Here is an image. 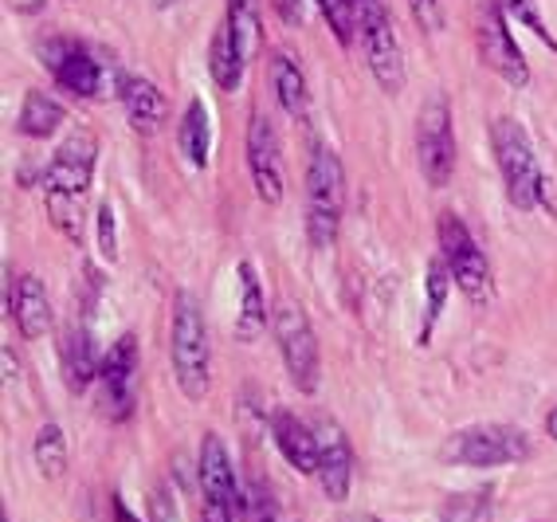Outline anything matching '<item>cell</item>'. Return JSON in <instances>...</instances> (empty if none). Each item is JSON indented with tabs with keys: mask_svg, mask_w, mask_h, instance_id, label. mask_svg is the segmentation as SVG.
Segmentation results:
<instances>
[{
	"mask_svg": "<svg viewBox=\"0 0 557 522\" xmlns=\"http://www.w3.org/2000/svg\"><path fill=\"white\" fill-rule=\"evenodd\" d=\"M338 522H385V519H373V514H358V511H349V514H342Z\"/></svg>",
	"mask_w": 557,
	"mask_h": 522,
	"instance_id": "37",
	"label": "cell"
},
{
	"mask_svg": "<svg viewBox=\"0 0 557 522\" xmlns=\"http://www.w3.org/2000/svg\"><path fill=\"white\" fill-rule=\"evenodd\" d=\"M99 165V141L90 130H75L44 170V197H87Z\"/></svg>",
	"mask_w": 557,
	"mask_h": 522,
	"instance_id": "10",
	"label": "cell"
},
{
	"mask_svg": "<svg viewBox=\"0 0 557 522\" xmlns=\"http://www.w3.org/2000/svg\"><path fill=\"white\" fill-rule=\"evenodd\" d=\"M9 319L16 322V331L24 338H44L51 326V302L48 291H44V283L36 275H21V279H12L9 275Z\"/></svg>",
	"mask_w": 557,
	"mask_h": 522,
	"instance_id": "18",
	"label": "cell"
},
{
	"mask_svg": "<svg viewBox=\"0 0 557 522\" xmlns=\"http://www.w3.org/2000/svg\"><path fill=\"white\" fill-rule=\"evenodd\" d=\"M491 146H495L498 173H503V189H507V201L518 212H530L542 201V165L534 158V146H530L527 130L518 126L515 119H495L491 126Z\"/></svg>",
	"mask_w": 557,
	"mask_h": 522,
	"instance_id": "3",
	"label": "cell"
},
{
	"mask_svg": "<svg viewBox=\"0 0 557 522\" xmlns=\"http://www.w3.org/2000/svg\"><path fill=\"white\" fill-rule=\"evenodd\" d=\"M224 28L232 32V40L239 44V51L256 55L259 48V0H228V12H224Z\"/></svg>",
	"mask_w": 557,
	"mask_h": 522,
	"instance_id": "27",
	"label": "cell"
},
{
	"mask_svg": "<svg viewBox=\"0 0 557 522\" xmlns=\"http://www.w3.org/2000/svg\"><path fill=\"white\" fill-rule=\"evenodd\" d=\"M342 209H346V173L334 150L319 146L307 165V240L310 248L326 251L338 240Z\"/></svg>",
	"mask_w": 557,
	"mask_h": 522,
	"instance_id": "2",
	"label": "cell"
},
{
	"mask_svg": "<svg viewBox=\"0 0 557 522\" xmlns=\"http://www.w3.org/2000/svg\"><path fill=\"white\" fill-rule=\"evenodd\" d=\"M236 514L224 511V507H212V502H200V522H232Z\"/></svg>",
	"mask_w": 557,
	"mask_h": 522,
	"instance_id": "35",
	"label": "cell"
},
{
	"mask_svg": "<svg viewBox=\"0 0 557 522\" xmlns=\"http://www.w3.org/2000/svg\"><path fill=\"white\" fill-rule=\"evenodd\" d=\"M408 9H412V21H417L424 32H432V36L444 28V12H440V0H408Z\"/></svg>",
	"mask_w": 557,
	"mask_h": 522,
	"instance_id": "33",
	"label": "cell"
},
{
	"mask_svg": "<svg viewBox=\"0 0 557 522\" xmlns=\"http://www.w3.org/2000/svg\"><path fill=\"white\" fill-rule=\"evenodd\" d=\"M417 161L432 189H444L456 170V130H451V107L444 95H432L417 114Z\"/></svg>",
	"mask_w": 557,
	"mask_h": 522,
	"instance_id": "7",
	"label": "cell"
},
{
	"mask_svg": "<svg viewBox=\"0 0 557 522\" xmlns=\"http://www.w3.org/2000/svg\"><path fill=\"white\" fill-rule=\"evenodd\" d=\"M248 173L259 201H283V161H278V138L268 114H251L248 122Z\"/></svg>",
	"mask_w": 557,
	"mask_h": 522,
	"instance_id": "13",
	"label": "cell"
},
{
	"mask_svg": "<svg viewBox=\"0 0 557 522\" xmlns=\"http://www.w3.org/2000/svg\"><path fill=\"white\" fill-rule=\"evenodd\" d=\"M527 456V432L510 428V424H475V428L456 432L444 448V460L459 463V468H507V463H522Z\"/></svg>",
	"mask_w": 557,
	"mask_h": 522,
	"instance_id": "5",
	"label": "cell"
},
{
	"mask_svg": "<svg viewBox=\"0 0 557 522\" xmlns=\"http://www.w3.org/2000/svg\"><path fill=\"white\" fill-rule=\"evenodd\" d=\"M275 341L295 389L302 393L319 389V338L310 331V319L302 314L299 302L283 299L275 307Z\"/></svg>",
	"mask_w": 557,
	"mask_h": 522,
	"instance_id": "9",
	"label": "cell"
},
{
	"mask_svg": "<svg viewBox=\"0 0 557 522\" xmlns=\"http://www.w3.org/2000/svg\"><path fill=\"white\" fill-rule=\"evenodd\" d=\"M503 4V12H507L510 21L522 24L527 32H534L537 40L546 44L549 51H557V36L549 32V24L542 21V12H537V0H498Z\"/></svg>",
	"mask_w": 557,
	"mask_h": 522,
	"instance_id": "29",
	"label": "cell"
},
{
	"mask_svg": "<svg viewBox=\"0 0 557 522\" xmlns=\"http://www.w3.org/2000/svg\"><path fill=\"white\" fill-rule=\"evenodd\" d=\"M44 60H48L51 75L67 95H79V99H102V87H107V75H102V63L90 55L83 44L71 40H51L44 48Z\"/></svg>",
	"mask_w": 557,
	"mask_h": 522,
	"instance_id": "12",
	"label": "cell"
},
{
	"mask_svg": "<svg viewBox=\"0 0 557 522\" xmlns=\"http://www.w3.org/2000/svg\"><path fill=\"white\" fill-rule=\"evenodd\" d=\"M95 224H99L102 260L114 263V260H119V228H114V209H110V204H99V216H95Z\"/></svg>",
	"mask_w": 557,
	"mask_h": 522,
	"instance_id": "32",
	"label": "cell"
},
{
	"mask_svg": "<svg viewBox=\"0 0 557 522\" xmlns=\"http://www.w3.org/2000/svg\"><path fill=\"white\" fill-rule=\"evenodd\" d=\"M12 4H16L21 12H36V9H40V0H12Z\"/></svg>",
	"mask_w": 557,
	"mask_h": 522,
	"instance_id": "39",
	"label": "cell"
},
{
	"mask_svg": "<svg viewBox=\"0 0 557 522\" xmlns=\"http://www.w3.org/2000/svg\"><path fill=\"white\" fill-rule=\"evenodd\" d=\"M314 432H319V483L326 499L346 502L349 483H354V452H349L346 432L338 428V421L330 417H319L314 421Z\"/></svg>",
	"mask_w": 557,
	"mask_h": 522,
	"instance_id": "15",
	"label": "cell"
},
{
	"mask_svg": "<svg viewBox=\"0 0 557 522\" xmlns=\"http://www.w3.org/2000/svg\"><path fill=\"white\" fill-rule=\"evenodd\" d=\"M239 314H236V338L256 341L268 326V302H263V283H259L251 263H239Z\"/></svg>",
	"mask_w": 557,
	"mask_h": 522,
	"instance_id": "21",
	"label": "cell"
},
{
	"mask_svg": "<svg viewBox=\"0 0 557 522\" xmlns=\"http://www.w3.org/2000/svg\"><path fill=\"white\" fill-rule=\"evenodd\" d=\"M212 150V126H209V107L200 99H193L185 107V119H181V153L189 158L193 170H205L209 165Z\"/></svg>",
	"mask_w": 557,
	"mask_h": 522,
	"instance_id": "23",
	"label": "cell"
},
{
	"mask_svg": "<svg viewBox=\"0 0 557 522\" xmlns=\"http://www.w3.org/2000/svg\"><path fill=\"white\" fill-rule=\"evenodd\" d=\"M495 519V492L491 487H475V492L448 495L440 522H491Z\"/></svg>",
	"mask_w": 557,
	"mask_h": 522,
	"instance_id": "25",
	"label": "cell"
},
{
	"mask_svg": "<svg viewBox=\"0 0 557 522\" xmlns=\"http://www.w3.org/2000/svg\"><path fill=\"white\" fill-rule=\"evenodd\" d=\"M244 67H248V55L232 40V32L220 24L216 36H212V51H209V71L220 91H236L239 79H244Z\"/></svg>",
	"mask_w": 557,
	"mask_h": 522,
	"instance_id": "22",
	"label": "cell"
},
{
	"mask_svg": "<svg viewBox=\"0 0 557 522\" xmlns=\"http://www.w3.org/2000/svg\"><path fill=\"white\" fill-rule=\"evenodd\" d=\"M134 377H138V338L122 334L102 358L99 385H102V409L114 421H126L134 412Z\"/></svg>",
	"mask_w": 557,
	"mask_h": 522,
	"instance_id": "11",
	"label": "cell"
},
{
	"mask_svg": "<svg viewBox=\"0 0 557 522\" xmlns=\"http://www.w3.org/2000/svg\"><path fill=\"white\" fill-rule=\"evenodd\" d=\"M119 99L126 107L129 126L138 134H146V138H153L165 126V119H170V102L158 91V83H150L146 75H122Z\"/></svg>",
	"mask_w": 557,
	"mask_h": 522,
	"instance_id": "17",
	"label": "cell"
},
{
	"mask_svg": "<svg viewBox=\"0 0 557 522\" xmlns=\"http://www.w3.org/2000/svg\"><path fill=\"white\" fill-rule=\"evenodd\" d=\"M271 440H275L278 456L302 475H319V432L314 424L299 421L295 412L275 409L271 417Z\"/></svg>",
	"mask_w": 557,
	"mask_h": 522,
	"instance_id": "16",
	"label": "cell"
},
{
	"mask_svg": "<svg viewBox=\"0 0 557 522\" xmlns=\"http://www.w3.org/2000/svg\"><path fill=\"white\" fill-rule=\"evenodd\" d=\"M24 138H51V134L63 126V107L51 95L44 91H28L24 95L21 119H16Z\"/></svg>",
	"mask_w": 557,
	"mask_h": 522,
	"instance_id": "24",
	"label": "cell"
},
{
	"mask_svg": "<svg viewBox=\"0 0 557 522\" xmlns=\"http://www.w3.org/2000/svg\"><path fill=\"white\" fill-rule=\"evenodd\" d=\"M60 362H63V377H67L71 393H87L90 382H99V353H95V338L87 334V326H67L63 331V346H60Z\"/></svg>",
	"mask_w": 557,
	"mask_h": 522,
	"instance_id": "19",
	"label": "cell"
},
{
	"mask_svg": "<svg viewBox=\"0 0 557 522\" xmlns=\"http://www.w3.org/2000/svg\"><path fill=\"white\" fill-rule=\"evenodd\" d=\"M32 460H36V468H40V475H48V480H63V472H67V440H63L60 424H44V428L36 432Z\"/></svg>",
	"mask_w": 557,
	"mask_h": 522,
	"instance_id": "26",
	"label": "cell"
},
{
	"mask_svg": "<svg viewBox=\"0 0 557 522\" xmlns=\"http://www.w3.org/2000/svg\"><path fill=\"white\" fill-rule=\"evenodd\" d=\"M114 522H138L134 514H129V507L122 499H114Z\"/></svg>",
	"mask_w": 557,
	"mask_h": 522,
	"instance_id": "36",
	"label": "cell"
},
{
	"mask_svg": "<svg viewBox=\"0 0 557 522\" xmlns=\"http://www.w3.org/2000/svg\"><path fill=\"white\" fill-rule=\"evenodd\" d=\"M546 436L557 440V409H549V417H546Z\"/></svg>",
	"mask_w": 557,
	"mask_h": 522,
	"instance_id": "38",
	"label": "cell"
},
{
	"mask_svg": "<svg viewBox=\"0 0 557 522\" xmlns=\"http://www.w3.org/2000/svg\"><path fill=\"white\" fill-rule=\"evenodd\" d=\"M475 48H479L483 67L495 71L503 83H510L518 91L530 83V63H527V55H522V48H518L515 32H510V16L503 12L498 0H487V4L479 9Z\"/></svg>",
	"mask_w": 557,
	"mask_h": 522,
	"instance_id": "6",
	"label": "cell"
},
{
	"mask_svg": "<svg viewBox=\"0 0 557 522\" xmlns=\"http://www.w3.org/2000/svg\"><path fill=\"white\" fill-rule=\"evenodd\" d=\"M440 251L451 268V279L471 302L491 299V263L483 256V248L475 244V236L468 232V224L459 221L456 212L440 216Z\"/></svg>",
	"mask_w": 557,
	"mask_h": 522,
	"instance_id": "8",
	"label": "cell"
},
{
	"mask_svg": "<svg viewBox=\"0 0 557 522\" xmlns=\"http://www.w3.org/2000/svg\"><path fill=\"white\" fill-rule=\"evenodd\" d=\"M197 475H200V495H205V502H212V507H224V511L239 514L244 492H239V480H236V468H232L228 448H224V440H220L216 432H209V436L200 440Z\"/></svg>",
	"mask_w": 557,
	"mask_h": 522,
	"instance_id": "14",
	"label": "cell"
},
{
	"mask_svg": "<svg viewBox=\"0 0 557 522\" xmlns=\"http://www.w3.org/2000/svg\"><path fill=\"white\" fill-rule=\"evenodd\" d=\"M48 216L71 244H83V197H48Z\"/></svg>",
	"mask_w": 557,
	"mask_h": 522,
	"instance_id": "30",
	"label": "cell"
},
{
	"mask_svg": "<svg viewBox=\"0 0 557 522\" xmlns=\"http://www.w3.org/2000/svg\"><path fill=\"white\" fill-rule=\"evenodd\" d=\"M173 377L189 401H205L212 382V346H209V322L197 295L177 291L173 299Z\"/></svg>",
	"mask_w": 557,
	"mask_h": 522,
	"instance_id": "1",
	"label": "cell"
},
{
	"mask_svg": "<svg viewBox=\"0 0 557 522\" xmlns=\"http://www.w3.org/2000/svg\"><path fill=\"white\" fill-rule=\"evenodd\" d=\"M358 36L377 87L385 95H397L405 87V51L385 0H358Z\"/></svg>",
	"mask_w": 557,
	"mask_h": 522,
	"instance_id": "4",
	"label": "cell"
},
{
	"mask_svg": "<svg viewBox=\"0 0 557 522\" xmlns=\"http://www.w3.org/2000/svg\"><path fill=\"white\" fill-rule=\"evenodd\" d=\"M271 87H275V99L278 107L290 114V119H302L307 114V75H302L299 60L290 55V51H275L271 55Z\"/></svg>",
	"mask_w": 557,
	"mask_h": 522,
	"instance_id": "20",
	"label": "cell"
},
{
	"mask_svg": "<svg viewBox=\"0 0 557 522\" xmlns=\"http://www.w3.org/2000/svg\"><path fill=\"white\" fill-rule=\"evenodd\" d=\"M275 9L287 24H302V0H275Z\"/></svg>",
	"mask_w": 557,
	"mask_h": 522,
	"instance_id": "34",
	"label": "cell"
},
{
	"mask_svg": "<svg viewBox=\"0 0 557 522\" xmlns=\"http://www.w3.org/2000/svg\"><path fill=\"white\" fill-rule=\"evenodd\" d=\"M448 287H451L448 260H432V268H429V314H424V326H420V346H429L432 341V331H436L440 314H444V302H448Z\"/></svg>",
	"mask_w": 557,
	"mask_h": 522,
	"instance_id": "28",
	"label": "cell"
},
{
	"mask_svg": "<svg viewBox=\"0 0 557 522\" xmlns=\"http://www.w3.org/2000/svg\"><path fill=\"white\" fill-rule=\"evenodd\" d=\"M239 519L244 522H278V502H275V495H271V487H263V483L244 487Z\"/></svg>",
	"mask_w": 557,
	"mask_h": 522,
	"instance_id": "31",
	"label": "cell"
}]
</instances>
